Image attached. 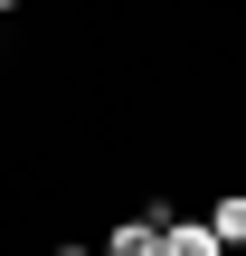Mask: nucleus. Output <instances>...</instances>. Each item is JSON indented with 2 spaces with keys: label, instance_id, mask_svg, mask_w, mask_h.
<instances>
[{
  "label": "nucleus",
  "instance_id": "nucleus-1",
  "mask_svg": "<svg viewBox=\"0 0 246 256\" xmlns=\"http://www.w3.org/2000/svg\"><path fill=\"white\" fill-rule=\"evenodd\" d=\"M161 218H171V209H142L133 228H104V247L114 256H161Z\"/></svg>",
  "mask_w": 246,
  "mask_h": 256
},
{
  "label": "nucleus",
  "instance_id": "nucleus-2",
  "mask_svg": "<svg viewBox=\"0 0 246 256\" xmlns=\"http://www.w3.org/2000/svg\"><path fill=\"white\" fill-rule=\"evenodd\" d=\"M161 256H218V228L209 218H161Z\"/></svg>",
  "mask_w": 246,
  "mask_h": 256
},
{
  "label": "nucleus",
  "instance_id": "nucleus-3",
  "mask_svg": "<svg viewBox=\"0 0 246 256\" xmlns=\"http://www.w3.org/2000/svg\"><path fill=\"white\" fill-rule=\"evenodd\" d=\"M209 228H218V247H246V190H228V200L209 209Z\"/></svg>",
  "mask_w": 246,
  "mask_h": 256
},
{
  "label": "nucleus",
  "instance_id": "nucleus-4",
  "mask_svg": "<svg viewBox=\"0 0 246 256\" xmlns=\"http://www.w3.org/2000/svg\"><path fill=\"white\" fill-rule=\"evenodd\" d=\"M19 10H28V0H0V19H19Z\"/></svg>",
  "mask_w": 246,
  "mask_h": 256
}]
</instances>
